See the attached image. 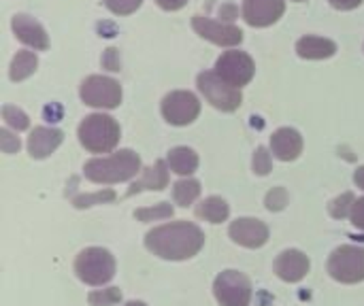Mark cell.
Wrapping results in <instances>:
<instances>
[{
    "mask_svg": "<svg viewBox=\"0 0 364 306\" xmlns=\"http://www.w3.org/2000/svg\"><path fill=\"white\" fill-rule=\"evenodd\" d=\"M2 117H4V121H6L13 130H17V132L28 130V126H30L28 115H26L23 111H19L17 106H11V104H4V106H2Z\"/></svg>",
    "mask_w": 364,
    "mask_h": 306,
    "instance_id": "d4e9b609",
    "label": "cell"
},
{
    "mask_svg": "<svg viewBox=\"0 0 364 306\" xmlns=\"http://www.w3.org/2000/svg\"><path fill=\"white\" fill-rule=\"evenodd\" d=\"M64 134L62 130L58 128H34L32 134L28 136V153L30 158L34 160H43V158H49L62 143Z\"/></svg>",
    "mask_w": 364,
    "mask_h": 306,
    "instance_id": "2e32d148",
    "label": "cell"
},
{
    "mask_svg": "<svg viewBox=\"0 0 364 306\" xmlns=\"http://www.w3.org/2000/svg\"><path fill=\"white\" fill-rule=\"evenodd\" d=\"M288 204V192L284 187H273L267 196V209L269 211H282Z\"/></svg>",
    "mask_w": 364,
    "mask_h": 306,
    "instance_id": "4dcf8cb0",
    "label": "cell"
},
{
    "mask_svg": "<svg viewBox=\"0 0 364 306\" xmlns=\"http://www.w3.org/2000/svg\"><path fill=\"white\" fill-rule=\"evenodd\" d=\"M168 166L177 175H192L198 168V155L190 147H175L168 151Z\"/></svg>",
    "mask_w": 364,
    "mask_h": 306,
    "instance_id": "ffe728a7",
    "label": "cell"
},
{
    "mask_svg": "<svg viewBox=\"0 0 364 306\" xmlns=\"http://www.w3.org/2000/svg\"><path fill=\"white\" fill-rule=\"evenodd\" d=\"M102 2L115 15H130L141 6L143 0H102Z\"/></svg>",
    "mask_w": 364,
    "mask_h": 306,
    "instance_id": "f1b7e54d",
    "label": "cell"
},
{
    "mask_svg": "<svg viewBox=\"0 0 364 306\" xmlns=\"http://www.w3.org/2000/svg\"><path fill=\"white\" fill-rule=\"evenodd\" d=\"M213 292L222 306H250L252 302V283L237 271H224L215 279Z\"/></svg>",
    "mask_w": 364,
    "mask_h": 306,
    "instance_id": "9c48e42d",
    "label": "cell"
},
{
    "mask_svg": "<svg viewBox=\"0 0 364 306\" xmlns=\"http://www.w3.org/2000/svg\"><path fill=\"white\" fill-rule=\"evenodd\" d=\"M87 300H90V305L92 306H113L122 300V292H119L117 288L100 290V292H92Z\"/></svg>",
    "mask_w": 364,
    "mask_h": 306,
    "instance_id": "83f0119b",
    "label": "cell"
},
{
    "mask_svg": "<svg viewBox=\"0 0 364 306\" xmlns=\"http://www.w3.org/2000/svg\"><path fill=\"white\" fill-rule=\"evenodd\" d=\"M109 200H115V192H113V190H105V192H96V194L77 196V198L73 200V204H75L77 209H87V207H94V204L109 202Z\"/></svg>",
    "mask_w": 364,
    "mask_h": 306,
    "instance_id": "4316f807",
    "label": "cell"
},
{
    "mask_svg": "<svg viewBox=\"0 0 364 306\" xmlns=\"http://www.w3.org/2000/svg\"><path fill=\"white\" fill-rule=\"evenodd\" d=\"M352 224L358 228V230H364V198H358L354 209H352Z\"/></svg>",
    "mask_w": 364,
    "mask_h": 306,
    "instance_id": "d6a6232c",
    "label": "cell"
},
{
    "mask_svg": "<svg viewBox=\"0 0 364 306\" xmlns=\"http://www.w3.org/2000/svg\"><path fill=\"white\" fill-rule=\"evenodd\" d=\"M205 245V234L190 222H173L154 228L145 236V247L162 260H190Z\"/></svg>",
    "mask_w": 364,
    "mask_h": 306,
    "instance_id": "6da1fadb",
    "label": "cell"
},
{
    "mask_svg": "<svg viewBox=\"0 0 364 306\" xmlns=\"http://www.w3.org/2000/svg\"><path fill=\"white\" fill-rule=\"evenodd\" d=\"M192 28L196 30L198 36L211 40L213 45H220V47H235V45H241V40H243V32L237 26L220 23L205 15H194Z\"/></svg>",
    "mask_w": 364,
    "mask_h": 306,
    "instance_id": "8fae6325",
    "label": "cell"
},
{
    "mask_svg": "<svg viewBox=\"0 0 364 306\" xmlns=\"http://www.w3.org/2000/svg\"><path fill=\"white\" fill-rule=\"evenodd\" d=\"M168 185V170H166V162L158 160L154 166L145 168L143 170V177L139 181H134L128 190V196H134L139 192H145V190H164Z\"/></svg>",
    "mask_w": 364,
    "mask_h": 306,
    "instance_id": "d6986e66",
    "label": "cell"
},
{
    "mask_svg": "<svg viewBox=\"0 0 364 306\" xmlns=\"http://www.w3.org/2000/svg\"><path fill=\"white\" fill-rule=\"evenodd\" d=\"M0 149L4 153H15L19 151V138L13 136L9 130H0Z\"/></svg>",
    "mask_w": 364,
    "mask_h": 306,
    "instance_id": "1f68e13d",
    "label": "cell"
},
{
    "mask_svg": "<svg viewBox=\"0 0 364 306\" xmlns=\"http://www.w3.org/2000/svg\"><path fill=\"white\" fill-rule=\"evenodd\" d=\"M75 273L87 285H94V288L107 285L115 277V260L107 249L90 247V249H83L77 256Z\"/></svg>",
    "mask_w": 364,
    "mask_h": 306,
    "instance_id": "277c9868",
    "label": "cell"
},
{
    "mask_svg": "<svg viewBox=\"0 0 364 306\" xmlns=\"http://www.w3.org/2000/svg\"><path fill=\"white\" fill-rule=\"evenodd\" d=\"M328 273L339 283H360L364 281V249L354 245H343L335 249L328 260Z\"/></svg>",
    "mask_w": 364,
    "mask_h": 306,
    "instance_id": "8992f818",
    "label": "cell"
},
{
    "mask_svg": "<svg viewBox=\"0 0 364 306\" xmlns=\"http://www.w3.org/2000/svg\"><path fill=\"white\" fill-rule=\"evenodd\" d=\"M273 155L282 162H292L303 153V136L294 128H279L271 136Z\"/></svg>",
    "mask_w": 364,
    "mask_h": 306,
    "instance_id": "e0dca14e",
    "label": "cell"
},
{
    "mask_svg": "<svg viewBox=\"0 0 364 306\" xmlns=\"http://www.w3.org/2000/svg\"><path fill=\"white\" fill-rule=\"evenodd\" d=\"M200 196V183L196 179H181L173 185V198L179 207H190Z\"/></svg>",
    "mask_w": 364,
    "mask_h": 306,
    "instance_id": "603a6c76",
    "label": "cell"
},
{
    "mask_svg": "<svg viewBox=\"0 0 364 306\" xmlns=\"http://www.w3.org/2000/svg\"><path fill=\"white\" fill-rule=\"evenodd\" d=\"M254 173L260 175V177L271 173V153L264 147H258L256 153H254Z\"/></svg>",
    "mask_w": 364,
    "mask_h": 306,
    "instance_id": "f546056e",
    "label": "cell"
},
{
    "mask_svg": "<svg viewBox=\"0 0 364 306\" xmlns=\"http://www.w3.org/2000/svg\"><path fill=\"white\" fill-rule=\"evenodd\" d=\"M286 11L284 0H243V17L254 28H267L279 21Z\"/></svg>",
    "mask_w": 364,
    "mask_h": 306,
    "instance_id": "7c38bea8",
    "label": "cell"
},
{
    "mask_svg": "<svg viewBox=\"0 0 364 306\" xmlns=\"http://www.w3.org/2000/svg\"><path fill=\"white\" fill-rule=\"evenodd\" d=\"M81 100L94 109H115L122 102V87L115 79L92 75L81 83Z\"/></svg>",
    "mask_w": 364,
    "mask_h": 306,
    "instance_id": "52a82bcc",
    "label": "cell"
},
{
    "mask_svg": "<svg viewBox=\"0 0 364 306\" xmlns=\"http://www.w3.org/2000/svg\"><path fill=\"white\" fill-rule=\"evenodd\" d=\"M79 143L92 153H109L119 143V126L111 115L94 113L79 124Z\"/></svg>",
    "mask_w": 364,
    "mask_h": 306,
    "instance_id": "3957f363",
    "label": "cell"
},
{
    "mask_svg": "<svg viewBox=\"0 0 364 306\" xmlns=\"http://www.w3.org/2000/svg\"><path fill=\"white\" fill-rule=\"evenodd\" d=\"M228 232L237 245L247 247V249H260L269 241L267 224H262L260 219H252V217H243V219L232 222Z\"/></svg>",
    "mask_w": 364,
    "mask_h": 306,
    "instance_id": "4fadbf2b",
    "label": "cell"
},
{
    "mask_svg": "<svg viewBox=\"0 0 364 306\" xmlns=\"http://www.w3.org/2000/svg\"><path fill=\"white\" fill-rule=\"evenodd\" d=\"M198 89L211 106L226 111V113L237 111L243 102L241 89L228 85L224 79L218 77L215 70H205L198 75Z\"/></svg>",
    "mask_w": 364,
    "mask_h": 306,
    "instance_id": "5b68a950",
    "label": "cell"
},
{
    "mask_svg": "<svg viewBox=\"0 0 364 306\" xmlns=\"http://www.w3.org/2000/svg\"><path fill=\"white\" fill-rule=\"evenodd\" d=\"M215 72L220 79H224L228 85L241 89L243 85H247L256 72V64L254 60L245 53V51H224L218 62H215Z\"/></svg>",
    "mask_w": 364,
    "mask_h": 306,
    "instance_id": "ba28073f",
    "label": "cell"
},
{
    "mask_svg": "<svg viewBox=\"0 0 364 306\" xmlns=\"http://www.w3.org/2000/svg\"><path fill=\"white\" fill-rule=\"evenodd\" d=\"M294 2H303V0H294Z\"/></svg>",
    "mask_w": 364,
    "mask_h": 306,
    "instance_id": "f35d334b",
    "label": "cell"
},
{
    "mask_svg": "<svg viewBox=\"0 0 364 306\" xmlns=\"http://www.w3.org/2000/svg\"><path fill=\"white\" fill-rule=\"evenodd\" d=\"M354 181H356V185H358V187H363L364 190V166H360V168L354 173Z\"/></svg>",
    "mask_w": 364,
    "mask_h": 306,
    "instance_id": "8d00e7d4",
    "label": "cell"
},
{
    "mask_svg": "<svg viewBox=\"0 0 364 306\" xmlns=\"http://www.w3.org/2000/svg\"><path fill=\"white\" fill-rule=\"evenodd\" d=\"M156 4L164 11H179L188 4V0H156Z\"/></svg>",
    "mask_w": 364,
    "mask_h": 306,
    "instance_id": "836d02e7",
    "label": "cell"
},
{
    "mask_svg": "<svg viewBox=\"0 0 364 306\" xmlns=\"http://www.w3.org/2000/svg\"><path fill=\"white\" fill-rule=\"evenodd\" d=\"M196 215L207 219L209 224H222L228 219L230 215V207L226 204V200L218 198V196H209L205 198L198 207H196Z\"/></svg>",
    "mask_w": 364,
    "mask_h": 306,
    "instance_id": "44dd1931",
    "label": "cell"
},
{
    "mask_svg": "<svg viewBox=\"0 0 364 306\" xmlns=\"http://www.w3.org/2000/svg\"><path fill=\"white\" fill-rule=\"evenodd\" d=\"M354 204H356V198H354V194H352V192H348V194H343V196L335 198V200L331 202L328 211H331V215H333L335 219H343V217L352 215Z\"/></svg>",
    "mask_w": 364,
    "mask_h": 306,
    "instance_id": "484cf974",
    "label": "cell"
},
{
    "mask_svg": "<svg viewBox=\"0 0 364 306\" xmlns=\"http://www.w3.org/2000/svg\"><path fill=\"white\" fill-rule=\"evenodd\" d=\"M175 209L166 202H160L156 207H149V209H139L134 213V217L139 222H158V219H166V217H173Z\"/></svg>",
    "mask_w": 364,
    "mask_h": 306,
    "instance_id": "cb8c5ba5",
    "label": "cell"
},
{
    "mask_svg": "<svg viewBox=\"0 0 364 306\" xmlns=\"http://www.w3.org/2000/svg\"><path fill=\"white\" fill-rule=\"evenodd\" d=\"M200 113V102L192 92H171L162 100V115L173 126H188Z\"/></svg>",
    "mask_w": 364,
    "mask_h": 306,
    "instance_id": "30bf717a",
    "label": "cell"
},
{
    "mask_svg": "<svg viewBox=\"0 0 364 306\" xmlns=\"http://www.w3.org/2000/svg\"><path fill=\"white\" fill-rule=\"evenodd\" d=\"M296 53L305 60H326L337 53V43L322 36H303L296 43Z\"/></svg>",
    "mask_w": 364,
    "mask_h": 306,
    "instance_id": "ac0fdd59",
    "label": "cell"
},
{
    "mask_svg": "<svg viewBox=\"0 0 364 306\" xmlns=\"http://www.w3.org/2000/svg\"><path fill=\"white\" fill-rule=\"evenodd\" d=\"M126 306H147V305H145V302H136V300H134V302H128Z\"/></svg>",
    "mask_w": 364,
    "mask_h": 306,
    "instance_id": "74e56055",
    "label": "cell"
},
{
    "mask_svg": "<svg viewBox=\"0 0 364 306\" xmlns=\"http://www.w3.org/2000/svg\"><path fill=\"white\" fill-rule=\"evenodd\" d=\"M36 66H38V58L32 51H19L11 62L9 77L11 81H23L36 70Z\"/></svg>",
    "mask_w": 364,
    "mask_h": 306,
    "instance_id": "7402d4cb",
    "label": "cell"
},
{
    "mask_svg": "<svg viewBox=\"0 0 364 306\" xmlns=\"http://www.w3.org/2000/svg\"><path fill=\"white\" fill-rule=\"evenodd\" d=\"M11 26H13L15 36H17L23 45H28V47H32V49H36V51H45V49L49 47V38H47L45 28H43L36 19H32L30 15H23V13L13 15Z\"/></svg>",
    "mask_w": 364,
    "mask_h": 306,
    "instance_id": "5bb4252c",
    "label": "cell"
},
{
    "mask_svg": "<svg viewBox=\"0 0 364 306\" xmlns=\"http://www.w3.org/2000/svg\"><path fill=\"white\" fill-rule=\"evenodd\" d=\"M141 158L132 149H122L109 158H94L83 166V173L94 183H122L136 177Z\"/></svg>",
    "mask_w": 364,
    "mask_h": 306,
    "instance_id": "7a4b0ae2",
    "label": "cell"
},
{
    "mask_svg": "<svg viewBox=\"0 0 364 306\" xmlns=\"http://www.w3.org/2000/svg\"><path fill=\"white\" fill-rule=\"evenodd\" d=\"M102 62L109 66V70H119V62L115 60V49H109V51H107V58H105Z\"/></svg>",
    "mask_w": 364,
    "mask_h": 306,
    "instance_id": "d590c367",
    "label": "cell"
},
{
    "mask_svg": "<svg viewBox=\"0 0 364 306\" xmlns=\"http://www.w3.org/2000/svg\"><path fill=\"white\" fill-rule=\"evenodd\" d=\"M275 273L279 279H284L288 283H299L309 273V258L299 249H288L277 258Z\"/></svg>",
    "mask_w": 364,
    "mask_h": 306,
    "instance_id": "9a60e30c",
    "label": "cell"
},
{
    "mask_svg": "<svg viewBox=\"0 0 364 306\" xmlns=\"http://www.w3.org/2000/svg\"><path fill=\"white\" fill-rule=\"evenodd\" d=\"M337 11H352L363 4V0H328Z\"/></svg>",
    "mask_w": 364,
    "mask_h": 306,
    "instance_id": "e575fe53",
    "label": "cell"
}]
</instances>
